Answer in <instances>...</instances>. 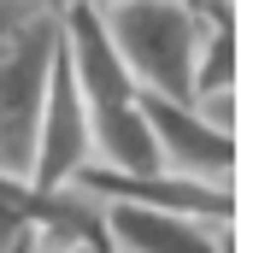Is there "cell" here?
I'll list each match as a JSON object with an SVG mask.
<instances>
[{"label": "cell", "mask_w": 253, "mask_h": 253, "mask_svg": "<svg viewBox=\"0 0 253 253\" xmlns=\"http://www.w3.org/2000/svg\"><path fill=\"white\" fill-rule=\"evenodd\" d=\"M141 118H147L153 159L165 177L212 194H236V141L230 135L206 129L189 106H165V100H141Z\"/></svg>", "instance_id": "3"}, {"label": "cell", "mask_w": 253, "mask_h": 253, "mask_svg": "<svg viewBox=\"0 0 253 253\" xmlns=\"http://www.w3.org/2000/svg\"><path fill=\"white\" fill-rule=\"evenodd\" d=\"M100 253H230V224L153 206H100Z\"/></svg>", "instance_id": "4"}, {"label": "cell", "mask_w": 253, "mask_h": 253, "mask_svg": "<svg viewBox=\"0 0 253 253\" xmlns=\"http://www.w3.org/2000/svg\"><path fill=\"white\" fill-rule=\"evenodd\" d=\"M112 59L124 65L129 88L141 100L189 106L194 100V59L206 36V6H165V0H124L94 6Z\"/></svg>", "instance_id": "1"}, {"label": "cell", "mask_w": 253, "mask_h": 253, "mask_svg": "<svg viewBox=\"0 0 253 253\" xmlns=\"http://www.w3.org/2000/svg\"><path fill=\"white\" fill-rule=\"evenodd\" d=\"M59 65V6H0V183H30L36 118Z\"/></svg>", "instance_id": "2"}]
</instances>
